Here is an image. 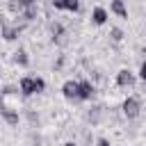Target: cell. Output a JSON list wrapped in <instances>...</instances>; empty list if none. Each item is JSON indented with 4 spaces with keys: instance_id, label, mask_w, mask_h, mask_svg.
<instances>
[{
    "instance_id": "obj_1",
    "label": "cell",
    "mask_w": 146,
    "mask_h": 146,
    "mask_svg": "<svg viewBox=\"0 0 146 146\" xmlns=\"http://www.w3.org/2000/svg\"><path fill=\"white\" fill-rule=\"evenodd\" d=\"M21 94L23 96H32V94H39V91H43L46 89V80L43 78H30V75H25V78H21Z\"/></svg>"
},
{
    "instance_id": "obj_2",
    "label": "cell",
    "mask_w": 146,
    "mask_h": 146,
    "mask_svg": "<svg viewBox=\"0 0 146 146\" xmlns=\"http://www.w3.org/2000/svg\"><path fill=\"white\" fill-rule=\"evenodd\" d=\"M121 110H123V114L128 116V119H135V116H139V100L137 98H125L123 100V105H121Z\"/></svg>"
},
{
    "instance_id": "obj_3",
    "label": "cell",
    "mask_w": 146,
    "mask_h": 146,
    "mask_svg": "<svg viewBox=\"0 0 146 146\" xmlns=\"http://www.w3.org/2000/svg\"><path fill=\"white\" fill-rule=\"evenodd\" d=\"M21 30H23V23H16V25H2V39L5 41H14V39H18V34H21Z\"/></svg>"
},
{
    "instance_id": "obj_4",
    "label": "cell",
    "mask_w": 146,
    "mask_h": 146,
    "mask_svg": "<svg viewBox=\"0 0 146 146\" xmlns=\"http://www.w3.org/2000/svg\"><path fill=\"white\" fill-rule=\"evenodd\" d=\"M116 84H119V87H132V84H135V73H132L130 68H121V71L116 73Z\"/></svg>"
},
{
    "instance_id": "obj_5",
    "label": "cell",
    "mask_w": 146,
    "mask_h": 146,
    "mask_svg": "<svg viewBox=\"0 0 146 146\" xmlns=\"http://www.w3.org/2000/svg\"><path fill=\"white\" fill-rule=\"evenodd\" d=\"M91 96H94V84L89 80L78 82V100H91Z\"/></svg>"
},
{
    "instance_id": "obj_6",
    "label": "cell",
    "mask_w": 146,
    "mask_h": 146,
    "mask_svg": "<svg viewBox=\"0 0 146 146\" xmlns=\"http://www.w3.org/2000/svg\"><path fill=\"white\" fill-rule=\"evenodd\" d=\"M62 94H64L68 100H78V82L66 80V82L62 84Z\"/></svg>"
},
{
    "instance_id": "obj_7",
    "label": "cell",
    "mask_w": 146,
    "mask_h": 146,
    "mask_svg": "<svg viewBox=\"0 0 146 146\" xmlns=\"http://www.w3.org/2000/svg\"><path fill=\"white\" fill-rule=\"evenodd\" d=\"M0 116H2L9 125H18V112H14L11 107H5V105H2V107H0Z\"/></svg>"
},
{
    "instance_id": "obj_8",
    "label": "cell",
    "mask_w": 146,
    "mask_h": 146,
    "mask_svg": "<svg viewBox=\"0 0 146 146\" xmlns=\"http://www.w3.org/2000/svg\"><path fill=\"white\" fill-rule=\"evenodd\" d=\"M91 21H94L96 25H105V23H107V11H105L103 7H96V9L91 11Z\"/></svg>"
},
{
    "instance_id": "obj_9",
    "label": "cell",
    "mask_w": 146,
    "mask_h": 146,
    "mask_svg": "<svg viewBox=\"0 0 146 146\" xmlns=\"http://www.w3.org/2000/svg\"><path fill=\"white\" fill-rule=\"evenodd\" d=\"M112 11L116 16H121V18H128V9H125L123 0H112Z\"/></svg>"
},
{
    "instance_id": "obj_10",
    "label": "cell",
    "mask_w": 146,
    "mask_h": 146,
    "mask_svg": "<svg viewBox=\"0 0 146 146\" xmlns=\"http://www.w3.org/2000/svg\"><path fill=\"white\" fill-rule=\"evenodd\" d=\"M14 62L21 64V66H27V64H30V57H27V52H25L23 48H18V50L14 52Z\"/></svg>"
},
{
    "instance_id": "obj_11",
    "label": "cell",
    "mask_w": 146,
    "mask_h": 146,
    "mask_svg": "<svg viewBox=\"0 0 146 146\" xmlns=\"http://www.w3.org/2000/svg\"><path fill=\"white\" fill-rule=\"evenodd\" d=\"M25 23H30V21H34L36 18V5L34 7H27V9H23V16H21Z\"/></svg>"
},
{
    "instance_id": "obj_12",
    "label": "cell",
    "mask_w": 146,
    "mask_h": 146,
    "mask_svg": "<svg viewBox=\"0 0 146 146\" xmlns=\"http://www.w3.org/2000/svg\"><path fill=\"white\" fill-rule=\"evenodd\" d=\"M50 32H52L55 39L64 41V39H62V36H64V27H62V23H52V25H50Z\"/></svg>"
},
{
    "instance_id": "obj_13",
    "label": "cell",
    "mask_w": 146,
    "mask_h": 146,
    "mask_svg": "<svg viewBox=\"0 0 146 146\" xmlns=\"http://www.w3.org/2000/svg\"><path fill=\"white\" fill-rule=\"evenodd\" d=\"M64 9H68V11H78V9H80V0H64Z\"/></svg>"
},
{
    "instance_id": "obj_14",
    "label": "cell",
    "mask_w": 146,
    "mask_h": 146,
    "mask_svg": "<svg viewBox=\"0 0 146 146\" xmlns=\"http://www.w3.org/2000/svg\"><path fill=\"white\" fill-rule=\"evenodd\" d=\"M110 36H112V41H121L123 39V30L121 27H112L110 30Z\"/></svg>"
},
{
    "instance_id": "obj_15",
    "label": "cell",
    "mask_w": 146,
    "mask_h": 146,
    "mask_svg": "<svg viewBox=\"0 0 146 146\" xmlns=\"http://www.w3.org/2000/svg\"><path fill=\"white\" fill-rule=\"evenodd\" d=\"M100 110H103V107H94V112H89V121H91V123H98V121H100Z\"/></svg>"
},
{
    "instance_id": "obj_16",
    "label": "cell",
    "mask_w": 146,
    "mask_h": 146,
    "mask_svg": "<svg viewBox=\"0 0 146 146\" xmlns=\"http://www.w3.org/2000/svg\"><path fill=\"white\" fill-rule=\"evenodd\" d=\"M39 0H18V7L21 9H27V7H34Z\"/></svg>"
},
{
    "instance_id": "obj_17",
    "label": "cell",
    "mask_w": 146,
    "mask_h": 146,
    "mask_svg": "<svg viewBox=\"0 0 146 146\" xmlns=\"http://www.w3.org/2000/svg\"><path fill=\"white\" fill-rule=\"evenodd\" d=\"M139 78L146 82V62H144V64H141V68H139Z\"/></svg>"
},
{
    "instance_id": "obj_18",
    "label": "cell",
    "mask_w": 146,
    "mask_h": 146,
    "mask_svg": "<svg viewBox=\"0 0 146 146\" xmlns=\"http://www.w3.org/2000/svg\"><path fill=\"white\" fill-rule=\"evenodd\" d=\"M52 7L55 9H64V0H52Z\"/></svg>"
},
{
    "instance_id": "obj_19",
    "label": "cell",
    "mask_w": 146,
    "mask_h": 146,
    "mask_svg": "<svg viewBox=\"0 0 146 146\" xmlns=\"http://www.w3.org/2000/svg\"><path fill=\"white\" fill-rule=\"evenodd\" d=\"M96 146H112V144H110V141H107V139H105V137H100V139H98V141H96Z\"/></svg>"
},
{
    "instance_id": "obj_20",
    "label": "cell",
    "mask_w": 146,
    "mask_h": 146,
    "mask_svg": "<svg viewBox=\"0 0 146 146\" xmlns=\"http://www.w3.org/2000/svg\"><path fill=\"white\" fill-rule=\"evenodd\" d=\"M64 146H78V144H73V141H66V144H64Z\"/></svg>"
},
{
    "instance_id": "obj_21",
    "label": "cell",
    "mask_w": 146,
    "mask_h": 146,
    "mask_svg": "<svg viewBox=\"0 0 146 146\" xmlns=\"http://www.w3.org/2000/svg\"><path fill=\"white\" fill-rule=\"evenodd\" d=\"M0 73H2V71H0Z\"/></svg>"
}]
</instances>
